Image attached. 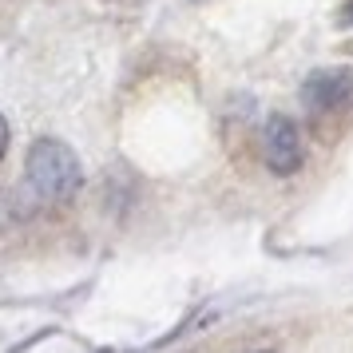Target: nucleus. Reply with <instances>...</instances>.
<instances>
[{
	"instance_id": "obj_1",
	"label": "nucleus",
	"mask_w": 353,
	"mask_h": 353,
	"mask_svg": "<svg viewBox=\"0 0 353 353\" xmlns=\"http://www.w3.org/2000/svg\"><path fill=\"white\" fill-rule=\"evenodd\" d=\"M28 183L44 199H72L80 187V159L60 139H40L28 151Z\"/></svg>"
},
{
	"instance_id": "obj_2",
	"label": "nucleus",
	"mask_w": 353,
	"mask_h": 353,
	"mask_svg": "<svg viewBox=\"0 0 353 353\" xmlns=\"http://www.w3.org/2000/svg\"><path fill=\"white\" fill-rule=\"evenodd\" d=\"M262 155H266V167H270L274 175H294L305 155L298 123L286 119V115H270L266 128H262Z\"/></svg>"
},
{
	"instance_id": "obj_3",
	"label": "nucleus",
	"mask_w": 353,
	"mask_h": 353,
	"mask_svg": "<svg viewBox=\"0 0 353 353\" xmlns=\"http://www.w3.org/2000/svg\"><path fill=\"white\" fill-rule=\"evenodd\" d=\"M350 88H353V80L345 72H321V76H314V80L305 83V99H310V108L325 112V108L345 103L350 99Z\"/></svg>"
},
{
	"instance_id": "obj_4",
	"label": "nucleus",
	"mask_w": 353,
	"mask_h": 353,
	"mask_svg": "<svg viewBox=\"0 0 353 353\" xmlns=\"http://www.w3.org/2000/svg\"><path fill=\"white\" fill-rule=\"evenodd\" d=\"M4 147H8V123L0 119V155H4Z\"/></svg>"
},
{
	"instance_id": "obj_5",
	"label": "nucleus",
	"mask_w": 353,
	"mask_h": 353,
	"mask_svg": "<svg viewBox=\"0 0 353 353\" xmlns=\"http://www.w3.org/2000/svg\"><path fill=\"white\" fill-rule=\"evenodd\" d=\"M345 17H350V20H353V4H350V8H345Z\"/></svg>"
}]
</instances>
